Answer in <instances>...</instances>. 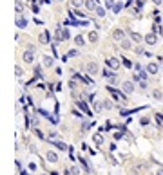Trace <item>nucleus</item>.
Segmentation results:
<instances>
[{
    "label": "nucleus",
    "mask_w": 163,
    "mask_h": 175,
    "mask_svg": "<svg viewBox=\"0 0 163 175\" xmlns=\"http://www.w3.org/2000/svg\"><path fill=\"white\" fill-rule=\"evenodd\" d=\"M40 175H47V173H40Z\"/></svg>",
    "instance_id": "27"
},
{
    "label": "nucleus",
    "mask_w": 163,
    "mask_h": 175,
    "mask_svg": "<svg viewBox=\"0 0 163 175\" xmlns=\"http://www.w3.org/2000/svg\"><path fill=\"white\" fill-rule=\"evenodd\" d=\"M69 38V31L67 29H58L56 31V40L58 42H63V40H67Z\"/></svg>",
    "instance_id": "8"
},
{
    "label": "nucleus",
    "mask_w": 163,
    "mask_h": 175,
    "mask_svg": "<svg viewBox=\"0 0 163 175\" xmlns=\"http://www.w3.org/2000/svg\"><path fill=\"white\" fill-rule=\"evenodd\" d=\"M145 69H147V72H149L150 76H156V74L160 72V65H158V63H154V61H149Z\"/></svg>",
    "instance_id": "3"
},
{
    "label": "nucleus",
    "mask_w": 163,
    "mask_h": 175,
    "mask_svg": "<svg viewBox=\"0 0 163 175\" xmlns=\"http://www.w3.org/2000/svg\"><path fill=\"white\" fill-rule=\"evenodd\" d=\"M156 175H163V168H161V170H158V172H156Z\"/></svg>",
    "instance_id": "26"
},
{
    "label": "nucleus",
    "mask_w": 163,
    "mask_h": 175,
    "mask_svg": "<svg viewBox=\"0 0 163 175\" xmlns=\"http://www.w3.org/2000/svg\"><path fill=\"white\" fill-rule=\"evenodd\" d=\"M93 143H94L96 146L103 144V137H102V134H94V136H93Z\"/></svg>",
    "instance_id": "15"
},
{
    "label": "nucleus",
    "mask_w": 163,
    "mask_h": 175,
    "mask_svg": "<svg viewBox=\"0 0 163 175\" xmlns=\"http://www.w3.org/2000/svg\"><path fill=\"white\" fill-rule=\"evenodd\" d=\"M96 7H98L96 0H85V9L87 11H96Z\"/></svg>",
    "instance_id": "12"
},
{
    "label": "nucleus",
    "mask_w": 163,
    "mask_h": 175,
    "mask_svg": "<svg viewBox=\"0 0 163 175\" xmlns=\"http://www.w3.org/2000/svg\"><path fill=\"white\" fill-rule=\"evenodd\" d=\"M143 42L147 43V45H156L158 43V33H147L145 36H143Z\"/></svg>",
    "instance_id": "2"
},
{
    "label": "nucleus",
    "mask_w": 163,
    "mask_h": 175,
    "mask_svg": "<svg viewBox=\"0 0 163 175\" xmlns=\"http://www.w3.org/2000/svg\"><path fill=\"white\" fill-rule=\"evenodd\" d=\"M45 159H47V162L56 164V162H58V154H56L55 150H47V152H45Z\"/></svg>",
    "instance_id": "4"
},
{
    "label": "nucleus",
    "mask_w": 163,
    "mask_h": 175,
    "mask_svg": "<svg viewBox=\"0 0 163 175\" xmlns=\"http://www.w3.org/2000/svg\"><path fill=\"white\" fill-rule=\"evenodd\" d=\"M17 24H18V25H20V27H25V20H24V18L17 20Z\"/></svg>",
    "instance_id": "23"
},
{
    "label": "nucleus",
    "mask_w": 163,
    "mask_h": 175,
    "mask_svg": "<svg viewBox=\"0 0 163 175\" xmlns=\"http://www.w3.org/2000/svg\"><path fill=\"white\" fill-rule=\"evenodd\" d=\"M145 2H147V0H136V4H138L140 7H142V5H143V4H145Z\"/></svg>",
    "instance_id": "25"
},
{
    "label": "nucleus",
    "mask_w": 163,
    "mask_h": 175,
    "mask_svg": "<svg viewBox=\"0 0 163 175\" xmlns=\"http://www.w3.org/2000/svg\"><path fill=\"white\" fill-rule=\"evenodd\" d=\"M129 36H131V40H132L134 43H140V42L143 40L142 35H138V33H134V31H131V33H129Z\"/></svg>",
    "instance_id": "14"
},
{
    "label": "nucleus",
    "mask_w": 163,
    "mask_h": 175,
    "mask_svg": "<svg viewBox=\"0 0 163 175\" xmlns=\"http://www.w3.org/2000/svg\"><path fill=\"white\" fill-rule=\"evenodd\" d=\"M122 90L125 94H132L134 92V83L132 81H123L122 83Z\"/></svg>",
    "instance_id": "6"
},
{
    "label": "nucleus",
    "mask_w": 163,
    "mask_h": 175,
    "mask_svg": "<svg viewBox=\"0 0 163 175\" xmlns=\"http://www.w3.org/2000/svg\"><path fill=\"white\" fill-rule=\"evenodd\" d=\"M22 60H24L25 63H33V61H35V51H31V49L24 51V54H22Z\"/></svg>",
    "instance_id": "5"
},
{
    "label": "nucleus",
    "mask_w": 163,
    "mask_h": 175,
    "mask_svg": "<svg viewBox=\"0 0 163 175\" xmlns=\"http://www.w3.org/2000/svg\"><path fill=\"white\" fill-rule=\"evenodd\" d=\"M71 5L74 9H80L82 5H85V0H71Z\"/></svg>",
    "instance_id": "18"
},
{
    "label": "nucleus",
    "mask_w": 163,
    "mask_h": 175,
    "mask_svg": "<svg viewBox=\"0 0 163 175\" xmlns=\"http://www.w3.org/2000/svg\"><path fill=\"white\" fill-rule=\"evenodd\" d=\"M85 71H87L89 76H96V74L100 72V67H98L96 61H87V63H85Z\"/></svg>",
    "instance_id": "1"
},
{
    "label": "nucleus",
    "mask_w": 163,
    "mask_h": 175,
    "mask_svg": "<svg viewBox=\"0 0 163 175\" xmlns=\"http://www.w3.org/2000/svg\"><path fill=\"white\" fill-rule=\"evenodd\" d=\"M15 74H17V78H22V76H24V71H22V69L18 67V65L15 67Z\"/></svg>",
    "instance_id": "21"
},
{
    "label": "nucleus",
    "mask_w": 163,
    "mask_h": 175,
    "mask_svg": "<svg viewBox=\"0 0 163 175\" xmlns=\"http://www.w3.org/2000/svg\"><path fill=\"white\" fill-rule=\"evenodd\" d=\"M94 13H96V16H98V18H103V16H105V7H102V5H98Z\"/></svg>",
    "instance_id": "19"
},
{
    "label": "nucleus",
    "mask_w": 163,
    "mask_h": 175,
    "mask_svg": "<svg viewBox=\"0 0 163 175\" xmlns=\"http://www.w3.org/2000/svg\"><path fill=\"white\" fill-rule=\"evenodd\" d=\"M152 4H156V5H161L163 0H152Z\"/></svg>",
    "instance_id": "24"
},
{
    "label": "nucleus",
    "mask_w": 163,
    "mask_h": 175,
    "mask_svg": "<svg viewBox=\"0 0 163 175\" xmlns=\"http://www.w3.org/2000/svg\"><path fill=\"white\" fill-rule=\"evenodd\" d=\"M107 65H109L112 71H116V69H120V60L118 58H107Z\"/></svg>",
    "instance_id": "10"
},
{
    "label": "nucleus",
    "mask_w": 163,
    "mask_h": 175,
    "mask_svg": "<svg viewBox=\"0 0 163 175\" xmlns=\"http://www.w3.org/2000/svg\"><path fill=\"white\" fill-rule=\"evenodd\" d=\"M74 43H76V47H83V45H85L83 36H82V35H76V36H74Z\"/></svg>",
    "instance_id": "17"
},
{
    "label": "nucleus",
    "mask_w": 163,
    "mask_h": 175,
    "mask_svg": "<svg viewBox=\"0 0 163 175\" xmlns=\"http://www.w3.org/2000/svg\"><path fill=\"white\" fill-rule=\"evenodd\" d=\"M87 40H89L91 43H96V42L100 40V36H98V33H96V31H89V35H87Z\"/></svg>",
    "instance_id": "13"
},
{
    "label": "nucleus",
    "mask_w": 163,
    "mask_h": 175,
    "mask_svg": "<svg viewBox=\"0 0 163 175\" xmlns=\"http://www.w3.org/2000/svg\"><path fill=\"white\" fill-rule=\"evenodd\" d=\"M38 42H40V43H47V42H49V33H47V31L40 33V36H38Z\"/></svg>",
    "instance_id": "16"
},
{
    "label": "nucleus",
    "mask_w": 163,
    "mask_h": 175,
    "mask_svg": "<svg viewBox=\"0 0 163 175\" xmlns=\"http://www.w3.org/2000/svg\"><path fill=\"white\" fill-rule=\"evenodd\" d=\"M42 65L49 69V67H53V65H55V60L51 58V56H47V54H45V56L42 58Z\"/></svg>",
    "instance_id": "11"
},
{
    "label": "nucleus",
    "mask_w": 163,
    "mask_h": 175,
    "mask_svg": "<svg viewBox=\"0 0 163 175\" xmlns=\"http://www.w3.org/2000/svg\"><path fill=\"white\" fill-rule=\"evenodd\" d=\"M15 9H17V13H18V15H22V13H24V4H22V2H17Z\"/></svg>",
    "instance_id": "20"
},
{
    "label": "nucleus",
    "mask_w": 163,
    "mask_h": 175,
    "mask_svg": "<svg viewBox=\"0 0 163 175\" xmlns=\"http://www.w3.org/2000/svg\"><path fill=\"white\" fill-rule=\"evenodd\" d=\"M140 123H142V125H149V123H150V119H149L147 116H143L142 119H140Z\"/></svg>",
    "instance_id": "22"
},
{
    "label": "nucleus",
    "mask_w": 163,
    "mask_h": 175,
    "mask_svg": "<svg viewBox=\"0 0 163 175\" xmlns=\"http://www.w3.org/2000/svg\"><path fill=\"white\" fill-rule=\"evenodd\" d=\"M120 47H122L123 51H131V49H132V40L131 38H123L122 42H120Z\"/></svg>",
    "instance_id": "9"
},
{
    "label": "nucleus",
    "mask_w": 163,
    "mask_h": 175,
    "mask_svg": "<svg viewBox=\"0 0 163 175\" xmlns=\"http://www.w3.org/2000/svg\"><path fill=\"white\" fill-rule=\"evenodd\" d=\"M112 38L116 40V42H122L125 38V31L120 29V27H116V29H112Z\"/></svg>",
    "instance_id": "7"
}]
</instances>
